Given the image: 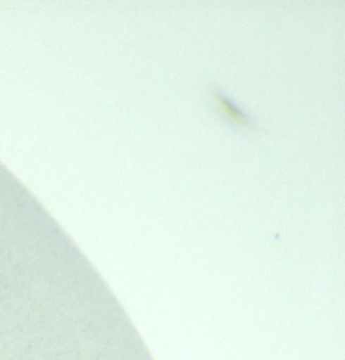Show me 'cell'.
I'll list each match as a JSON object with an SVG mask.
<instances>
[{
  "label": "cell",
  "mask_w": 345,
  "mask_h": 360,
  "mask_svg": "<svg viewBox=\"0 0 345 360\" xmlns=\"http://www.w3.org/2000/svg\"><path fill=\"white\" fill-rule=\"evenodd\" d=\"M211 96H213L215 108H218L219 113H221L222 118H226L227 122H231L234 127L243 128V130L248 131H256L258 125L254 122V118L249 113L241 108L236 101H232L222 89L214 86L211 89Z\"/></svg>",
  "instance_id": "6da1fadb"
}]
</instances>
